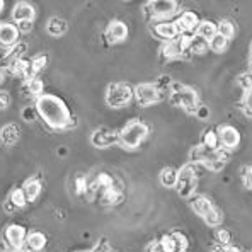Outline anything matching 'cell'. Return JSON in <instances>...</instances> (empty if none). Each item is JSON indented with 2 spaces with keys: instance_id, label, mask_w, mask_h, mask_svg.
<instances>
[{
  "instance_id": "obj_1",
  "label": "cell",
  "mask_w": 252,
  "mask_h": 252,
  "mask_svg": "<svg viewBox=\"0 0 252 252\" xmlns=\"http://www.w3.org/2000/svg\"><path fill=\"white\" fill-rule=\"evenodd\" d=\"M36 113L48 126L53 129H68V125L72 123L68 107L60 97L51 94H44L36 101Z\"/></svg>"
},
{
  "instance_id": "obj_2",
  "label": "cell",
  "mask_w": 252,
  "mask_h": 252,
  "mask_svg": "<svg viewBox=\"0 0 252 252\" xmlns=\"http://www.w3.org/2000/svg\"><path fill=\"white\" fill-rule=\"evenodd\" d=\"M148 135V126L142 121H131L120 131V143L125 148H136Z\"/></svg>"
},
{
  "instance_id": "obj_3",
  "label": "cell",
  "mask_w": 252,
  "mask_h": 252,
  "mask_svg": "<svg viewBox=\"0 0 252 252\" xmlns=\"http://www.w3.org/2000/svg\"><path fill=\"white\" fill-rule=\"evenodd\" d=\"M133 91L128 84H111L106 92V102L111 107H123L133 99Z\"/></svg>"
},
{
  "instance_id": "obj_4",
  "label": "cell",
  "mask_w": 252,
  "mask_h": 252,
  "mask_svg": "<svg viewBox=\"0 0 252 252\" xmlns=\"http://www.w3.org/2000/svg\"><path fill=\"white\" fill-rule=\"evenodd\" d=\"M196 176H198V167L196 164H188L179 170L177 177V191L183 198H189L196 189Z\"/></svg>"
},
{
  "instance_id": "obj_5",
  "label": "cell",
  "mask_w": 252,
  "mask_h": 252,
  "mask_svg": "<svg viewBox=\"0 0 252 252\" xmlns=\"http://www.w3.org/2000/svg\"><path fill=\"white\" fill-rule=\"evenodd\" d=\"M170 102H172L174 106L184 107V109L191 114L192 113L196 114V111H198V107H199L196 92L188 87H184L183 91H179V92H172V94H170Z\"/></svg>"
},
{
  "instance_id": "obj_6",
  "label": "cell",
  "mask_w": 252,
  "mask_h": 252,
  "mask_svg": "<svg viewBox=\"0 0 252 252\" xmlns=\"http://www.w3.org/2000/svg\"><path fill=\"white\" fill-rule=\"evenodd\" d=\"M91 143L97 148H107L114 143H120V133L109 128H99L92 133Z\"/></svg>"
},
{
  "instance_id": "obj_7",
  "label": "cell",
  "mask_w": 252,
  "mask_h": 252,
  "mask_svg": "<svg viewBox=\"0 0 252 252\" xmlns=\"http://www.w3.org/2000/svg\"><path fill=\"white\" fill-rule=\"evenodd\" d=\"M135 95L140 106H148L160 101V91L152 84H140L135 89Z\"/></svg>"
},
{
  "instance_id": "obj_8",
  "label": "cell",
  "mask_w": 252,
  "mask_h": 252,
  "mask_svg": "<svg viewBox=\"0 0 252 252\" xmlns=\"http://www.w3.org/2000/svg\"><path fill=\"white\" fill-rule=\"evenodd\" d=\"M147 10L152 17L155 19H164V17H169L176 12L177 9V3L172 2V0H155V2H150L147 5Z\"/></svg>"
},
{
  "instance_id": "obj_9",
  "label": "cell",
  "mask_w": 252,
  "mask_h": 252,
  "mask_svg": "<svg viewBox=\"0 0 252 252\" xmlns=\"http://www.w3.org/2000/svg\"><path fill=\"white\" fill-rule=\"evenodd\" d=\"M26 237H28V233H26L24 227H21V225H9L5 230L7 244L12 249H21L26 242Z\"/></svg>"
},
{
  "instance_id": "obj_10",
  "label": "cell",
  "mask_w": 252,
  "mask_h": 252,
  "mask_svg": "<svg viewBox=\"0 0 252 252\" xmlns=\"http://www.w3.org/2000/svg\"><path fill=\"white\" fill-rule=\"evenodd\" d=\"M176 29H177V34H186V32H192L196 28H198L199 21H198V16H196L194 12H189V10H186V12L181 14V17L177 19L176 22Z\"/></svg>"
},
{
  "instance_id": "obj_11",
  "label": "cell",
  "mask_w": 252,
  "mask_h": 252,
  "mask_svg": "<svg viewBox=\"0 0 252 252\" xmlns=\"http://www.w3.org/2000/svg\"><path fill=\"white\" fill-rule=\"evenodd\" d=\"M26 43H17L14 44V46H10L9 50H5L2 55H0V70L3 68V66H10L16 60H19L22 57V53L26 51Z\"/></svg>"
},
{
  "instance_id": "obj_12",
  "label": "cell",
  "mask_w": 252,
  "mask_h": 252,
  "mask_svg": "<svg viewBox=\"0 0 252 252\" xmlns=\"http://www.w3.org/2000/svg\"><path fill=\"white\" fill-rule=\"evenodd\" d=\"M126 36H128V28H126L125 22L121 21H114L109 24V28H107L106 31V38L109 43H121L126 39Z\"/></svg>"
},
{
  "instance_id": "obj_13",
  "label": "cell",
  "mask_w": 252,
  "mask_h": 252,
  "mask_svg": "<svg viewBox=\"0 0 252 252\" xmlns=\"http://www.w3.org/2000/svg\"><path fill=\"white\" fill-rule=\"evenodd\" d=\"M17 38H19V31L14 24H0V46H14L17 44Z\"/></svg>"
},
{
  "instance_id": "obj_14",
  "label": "cell",
  "mask_w": 252,
  "mask_h": 252,
  "mask_svg": "<svg viewBox=\"0 0 252 252\" xmlns=\"http://www.w3.org/2000/svg\"><path fill=\"white\" fill-rule=\"evenodd\" d=\"M218 136H220V143L225 148H228V150L235 148L237 145H239V142H240L239 131H237L235 128H232V126H223V128H220Z\"/></svg>"
},
{
  "instance_id": "obj_15",
  "label": "cell",
  "mask_w": 252,
  "mask_h": 252,
  "mask_svg": "<svg viewBox=\"0 0 252 252\" xmlns=\"http://www.w3.org/2000/svg\"><path fill=\"white\" fill-rule=\"evenodd\" d=\"M154 32L155 36H158L160 39H165V41H174L177 36V29L174 22H167V21H162L157 22L154 26Z\"/></svg>"
},
{
  "instance_id": "obj_16",
  "label": "cell",
  "mask_w": 252,
  "mask_h": 252,
  "mask_svg": "<svg viewBox=\"0 0 252 252\" xmlns=\"http://www.w3.org/2000/svg\"><path fill=\"white\" fill-rule=\"evenodd\" d=\"M24 247L28 252H41L46 247V237L41 232H31L26 237Z\"/></svg>"
},
{
  "instance_id": "obj_17",
  "label": "cell",
  "mask_w": 252,
  "mask_h": 252,
  "mask_svg": "<svg viewBox=\"0 0 252 252\" xmlns=\"http://www.w3.org/2000/svg\"><path fill=\"white\" fill-rule=\"evenodd\" d=\"M9 68H10V72H12L14 75L21 77V79H24V80H31L32 79V75H31V60H28V58L21 57L19 60L14 62Z\"/></svg>"
},
{
  "instance_id": "obj_18",
  "label": "cell",
  "mask_w": 252,
  "mask_h": 252,
  "mask_svg": "<svg viewBox=\"0 0 252 252\" xmlns=\"http://www.w3.org/2000/svg\"><path fill=\"white\" fill-rule=\"evenodd\" d=\"M21 136V128L17 125H7L0 129V140L3 142V145L12 147L19 142Z\"/></svg>"
},
{
  "instance_id": "obj_19",
  "label": "cell",
  "mask_w": 252,
  "mask_h": 252,
  "mask_svg": "<svg viewBox=\"0 0 252 252\" xmlns=\"http://www.w3.org/2000/svg\"><path fill=\"white\" fill-rule=\"evenodd\" d=\"M34 14H36L34 7L29 5V3H26V2H21L14 7L12 17H14V21H17V22H22V21H31L32 22V19H34Z\"/></svg>"
},
{
  "instance_id": "obj_20",
  "label": "cell",
  "mask_w": 252,
  "mask_h": 252,
  "mask_svg": "<svg viewBox=\"0 0 252 252\" xmlns=\"http://www.w3.org/2000/svg\"><path fill=\"white\" fill-rule=\"evenodd\" d=\"M196 36L210 43V39H213L217 36V24H213L210 21L199 22L198 28H196Z\"/></svg>"
},
{
  "instance_id": "obj_21",
  "label": "cell",
  "mask_w": 252,
  "mask_h": 252,
  "mask_svg": "<svg viewBox=\"0 0 252 252\" xmlns=\"http://www.w3.org/2000/svg\"><path fill=\"white\" fill-rule=\"evenodd\" d=\"M66 29H68V24H66V21H63L62 17H51V19L48 21L46 31H48V34H50V36L58 38V36L65 34Z\"/></svg>"
},
{
  "instance_id": "obj_22",
  "label": "cell",
  "mask_w": 252,
  "mask_h": 252,
  "mask_svg": "<svg viewBox=\"0 0 252 252\" xmlns=\"http://www.w3.org/2000/svg\"><path fill=\"white\" fill-rule=\"evenodd\" d=\"M22 191H24L28 203L36 201V199H38V196H39V192H41V183H39L38 179H29V181H26V184H24V188H22Z\"/></svg>"
},
{
  "instance_id": "obj_23",
  "label": "cell",
  "mask_w": 252,
  "mask_h": 252,
  "mask_svg": "<svg viewBox=\"0 0 252 252\" xmlns=\"http://www.w3.org/2000/svg\"><path fill=\"white\" fill-rule=\"evenodd\" d=\"M123 199V192H121L120 188H109L107 191L102 192L101 196V201L104 206H113V205H118V203Z\"/></svg>"
},
{
  "instance_id": "obj_24",
  "label": "cell",
  "mask_w": 252,
  "mask_h": 252,
  "mask_svg": "<svg viewBox=\"0 0 252 252\" xmlns=\"http://www.w3.org/2000/svg\"><path fill=\"white\" fill-rule=\"evenodd\" d=\"M191 206H192V210H194L196 213L203 218H205V215L213 208L211 201L208 198H205V196H194V198L191 199Z\"/></svg>"
},
{
  "instance_id": "obj_25",
  "label": "cell",
  "mask_w": 252,
  "mask_h": 252,
  "mask_svg": "<svg viewBox=\"0 0 252 252\" xmlns=\"http://www.w3.org/2000/svg\"><path fill=\"white\" fill-rule=\"evenodd\" d=\"M184 51H186V50H184L183 44L179 43V39L169 41L164 48H162V55H164V58H169V60H170V58H179Z\"/></svg>"
},
{
  "instance_id": "obj_26",
  "label": "cell",
  "mask_w": 252,
  "mask_h": 252,
  "mask_svg": "<svg viewBox=\"0 0 252 252\" xmlns=\"http://www.w3.org/2000/svg\"><path fill=\"white\" fill-rule=\"evenodd\" d=\"M177 177H179V172L174 170L172 167H167L160 172V183L164 188H176L177 186Z\"/></svg>"
},
{
  "instance_id": "obj_27",
  "label": "cell",
  "mask_w": 252,
  "mask_h": 252,
  "mask_svg": "<svg viewBox=\"0 0 252 252\" xmlns=\"http://www.w3.org/2000/svg\"><path fill=\"white\" fill-rule=\"evenodd\" d=\"M201 145L206 148V150H218V145H220V136L215 131H205L203 133V140Z\"/></svg>"
},
{
  "instance_id": "obj_28",
  "label": "cell",
  "mask_w": 252,
  "mask_h": 252,
  "mask_svg": "<svg viewBox=\"0 0 252 252\" xmlns=\"http://www.w3.org/2000/svg\"><path fill=\"white\" fill-rule=\"evenodd\" d=\"M217 34L223 36L225 39H230V38H233V34H235V26L227 19L220 21L217 26Z\"/></svg>"
},
{
  "instance_id": "obj_29",
  "label": "cell",
  "mask_w": 252,
  "mask_h": 252,
  "mask_svg": "<svg viewBox=\"0 0 252 252\" xmlns=\"http://www.w3.org/2000/svg\"><path fill=\"white\" fill-rule=\"evenodd\" d=\"M205 221L210 227H218V225H221V221H223V215H221L220 210L213 206V208L205 215Z\"/></svg>"
},
{
  "instance_id": "obj_30",
  "label": "cell",
  "mask_w": 252,
  "mask_h": 252,
  "mask_svg": "<svg viewBox=\"0 0 252 252\" xmlns=\"http://www.w3.org/2000/svg\"><path fill=\"white\" fill-rule=\"evenodd\" d=\"M208 46H210L208 41H205V39L194 36V38H192V41H191V44H189V50L188 51H192V53H196V55H201V53H205V51L208 50Z\"/></svg>"
},
{
  "instance_id": "obj_31",
  "label": "cell",
  "mask_w": 252,
  "mask_h": 252,
  "mask_svg": "<svg viewBox=\"0 0 252 252\" xmlns=\"http://www.w3.org/2000/svg\"><path fill=\"white\" fill-rule=\"evenodd\" d=\"M43 91H44V84L41 79H38V77H34V79L28 80V92L31 95H39L41 97L43 95Z\"/></svg>"
},
{
  "instance_id": "obj_32",
  "label": "cell",
  "mask_w": 252,
  "mask_h": 252,
  "mask_svg": "<svg viewBox=\"0 0 252 252\" xmlns=\"http://www.w3.org/2000/svg\"><path fill=\"white\" fill-rule=\"evenodd\" d=\"M160 247H162V251L164 252H179V247H177V244H176V240H174V237H172V233H167V235H164L160 240Z\"/></svg>"
},
{
  "instance_id": "obj_33",
  "label": "cell",
  "mask_w": 252,
  "mask_h": 252,
  "mask_svg": "<svg viewBox=\"0 0 252 252\" xmlns=\"http://www.w3.org/2000/svg\"><path fill=\"white\" fill-rule=\"evenodd\" d=\"M46 63H48L46 55H38L36 58H32V60H31V75H32V79L36 77V73H39L44 66H46Z\"/></svg>"
},
{
  "instance_id": "obj_34",
  "label": "cell",
  "mask_w": 252,
  "mask_h": 252,
  "mask_svg": "<svg viewBox=\"0 0 252 252\" xmlns=\"http://www.w3.org/2000/svg\"><path fill=\"white\" fill-rule=\"evenodd\" d=\"M10 201L14 203V206H16L17 210L22 208V206L28 203V199H26V194H24V191H22V188L21 189H14L12 192H10Z\"/></svg>"
},
{
  "instance_id": "obj_35",
  "label": "cell",
  "mask_w": 252,
  "mask_h": 252,
  "mask_svg": "<svg viewBox=\"0 0 252 252\" xmlns=\"http://www.w3.org/2000/svg\"><path fill=\"white\" fill-rule=\"evenodd\" d=\"M227 41H228V39H225L223 36L217 34L213 39H210L208 44H210V48L213 51H217V53H221V51H223L225 48H227Z\"/></svg>"
},
{
  "instance_id": "obj_36",
  "label": "cell",
  "mask_w": 252,
  "mask_h": 252,
  "mask_svg": "<svg viewBox=\"0 0 252 252\" xmlns=\"http://www.w3.org/2000/svg\"><path fill=\"white\" fill-rule=\"evenodd\" d=\"M230 232L228 230H225V228H220V230L217 232V242H218V246H228L230 244Z\"/></svg>"
},
{
  "instance_id": "obj_37",
  "label": "cell",
  "mask_w": 252,
  "mask_h": 252,
  "mask_svg": "<svg viewBox=\"0 0 252 252\" xmlns=\"http://www.w3.org/2000/svg\"><path fill=\"white\" fill-rule=\"evenodd\" d=\"M172 237H174V240H176L177 247H179V252H184V251L188 249V239H186V235H184V233L174 232Z\"/></svg>"
},
{
  "instance_id": "obj_38",
  "label": "cell",
  "mask_w": 252,
  "mask_h": 252,
  "mask_svg": "<svg viewBox=\"0 0 252 252\" xmlns=\"http://www.w3.org/2000/svg\"><path fill=\"white\" fill-rule=\"evenodd\" d=\"M85 191H87V181H85V177L79 176L75 181V192L77 194H85Z\"/></svg>"
},
{
  "instance_id": "obj_39",
  "label": "cell",
  "mask_w": 252,
  "mask_h": 252,
  "mask_svg": "<svg viewBox=\"0 0 252 252\" xmlns=\"http://www.w3.org/2000/svg\"><path fill=\"white\" fill-rule=\"evenodd\" d=\"M242 177H244V184L247 189H252V167H244L242 169Z\"/></svg>"
},
{
  "instance_id": "obj_40",
  "label": "cell",
  "mask_w": 252,
  "mask_h": 252,
  "mask_svg": "<svg viewBox=\"0 0 252 252\" xmlns=\"http://www.w3.org/2000/svg\"><path fill=\"white\" fill-rule=\"evenodd\" d=\"M239 84L242 85L246 91H251L252 89V73H244V75H240Z\"/></svg>"
},
{
  "instance_id": "obj_41",
  "label": "cell",
  "mask_w": 252,
  "mask_h": 252,
  "mask_svg": "<svg viewBox=\"0 0 252 252\" xmlns=\"http://www.w3.org/2000/svg\"><path fill=\"white\" fill-rule=\"evenodd\" d=\"M91 251L92 252H109L107 251V239L106 237H101V239L97 240V244H95V247Z\"/></svg>"
},
{
  "instance_id": "obj_42",
  "label": "cell",
  "mask_w": 252,
  "mask_h": 252,
  "mask_svg": "<svg viewBox=\"0 0 252 252\" xmlns=\"http://www.w3.org/2000/svg\"><path fill=\"white\" fill-rule=\"evenodd\" d=\"M169 85H170V77L169 75H162V77H158L157 85H155V87H157L158 91H165Z\"/></svg>"
},
{
  "instance_id": "obj_43",
  "label": "cell",
  "mask_w": 252,
  "mask_h": 252,
  "mask_svg": "<svg viewBox=\"0 0 252 252\" xmlns=\"http://www.w3.org/2000/svg\"><path fill=\"white\" fill-rule=\"evenodd\" d=\"M10 104V95L9 92L5 91H0V109H7Z\"/></svg>"
},
{
  "instance_id": "obj_44",
  "label": "cell",
  "mask_w": 252,
  "mask_h": 252,
  "mask_svg": "<svg viewBox=\"0 0 252 252\" xmlns=\"http://www.w3.org/2000/svg\"><path fill=\"white\" fill-rule=\"evenodd\" d=\"M31 29H32V22L31 21L17 22V31H19V32H29Z\"/></svg>"
},
{
  "instance_id": "obj_45",
  "label": "cell",
  "mask_w": 252,
  "mask_h": 252,
  "mask_svg": "<svg viewBox=\"0 0 252 252\" xmlns=\"http://www.w3.org/2000/svg\"><path fill=\"white\" fill-rule=\"evenodd\" d=\"M145 252H164V251H162V247H160V242H158V240H154V242H150L147 246Z\"/></svg>"
},
{
  "instance_id": "obj_46",
  "label": "cell",
  "mask_w": 252,
  "mask_h": 252,
  "mask_svg": "<svg viewBox=\"0 0 252 252\" xmlns=\"http://www.w3.org/2000/svg\"><path fill=\"white\" fill-rule=\"evenodd\" d=\"M34 114H38V113H36V109L32 111L31 107H26V109L22 111V118H24L26 121H32V120H34Z\"/></svg>"
},
{
  "instance_id": "obj_47",
  "label": "cell",
  "mask_w": 252,
  "mask_h": 252,
  "mask_svg": "<svg viewBox=\"0 0 252 252\" xmlns=\"http://www.w3.org/2000/svg\"><path fill=\"white\" fill-rule=\"evenodd\" d=\"M244 104H246V111H252V89L246 92V99H244Z\"/></svg>"
},
{
  "instance_id": "obj_48",
  "label": "cell",
  "mask_w": 252,
  "mask_h": 252,
  "mask_svg": "<svg viewBox=\"0 0 252 252\" xmlns=\"http://www.w3.org/2000/svg\"><path fill=\"white\" fill-rule=\"evenodd\" d=\"M196 116H198L199 120H205V118L208 116V109H206V106H199L198 111H196Z\"/></svg>"
},
{
  "instance_id": "obj_49",
  "label": "cell",
  "mask_w": 252,
  "mask_h": 252,
  "mask_svg": "<svg viewBox=\"0 0 252 252\" xmlns=\"http://www.w3.org/2000/svg\"><path fill=\"white\" fill-rule=\"evenodd\" d=\"M3 210H5L7 213H12V211H16L17 208H16V206H14V203L10 201V199H7L5 205H3Z\"/></svg>"
},
{
  "instance_id": "obj_50",
  "label": "cell",
  "mask_w": 252,
  "mask_h": 252,
  "mask_svg": "<svg viewBox=\"0 0 252 252\" xmlns=\"http://www.w3.org/2000/svg\"><path fill=\"white\" fill-rule=\"evenodd\" d=\"M227 251V247H223V246H217V247H213V251L211 252H225Z\"/></svg>"
},
{
  "instance_id": "obj_51",
  "label": "cell",
  "mask_w": 252,
  "mask_h": 252,
  "mask_svg": "<svg viewBox=\"0 0 252 252\" xmlns=\"http://www.w3.org/2000/svg\"><path fill=\"white\" fill-rule=\"evenodd\" d=\"M0 252H9V249H7V246L3 242H0Z\"/></svg>"
},
{
  "instance_id": "obj_52",
  "label": "cell",
  "mask_w": 252,
  "mask_h": 252,
  "mask_svg": "<svg viewBox=\"0 0 252 252\" xmlns=\"http://www.w3.org/2000/svg\"><path fill=\"white\" fill-rule=\"evenodd\" d=\"M225 252H242V251H240V249H237V247H228V249L225 251Z\"/></svg>"
},
{
  "instance_id": "obj_53",
  "label": "cell",
  "mask_w": 252,
  "mask_h": 252,
  "mask_svg": "<svg viewBox=\"0 0 252 252\" xmlns=\"http://www.w3.org/2000/svg\"><path fill=\"white\" fill-rule=\"evenodd\" d=\"M3 80H5V73H3V70H0V84H3Z\"/></svg>"
},
{
  "instance_id": "obj_54",
  "label": "cell",
  "mask_w": 252,
  "mask_h": 252,
  "mask_svg": "<svg viewBox=\"0 0 252 252\" xmlns=\"http://www.w3.org/2000/svg\"><path fill=\"white\" fill-rule=\"evenodd\" d=\"M249 68H251V72H252V55H251V60H249Z\"/></svg>"
},
{
  "instance_id": "obj_55",
  "label": "cell",
  "mask_w": 252,
  "mask_h": 252,
  "mask_svg": "<svg viewBox=\"0 0 252 252\" xmlns=\"http://www.w3.org/2000/svg\"><path fill=\"white\" fill-rule=\"evenodd\" d=\"M2 9H3V2L0 0V12H2Z\"/></svg>"
},
{
  "instance_id": "obj_56",
  "label": "cell",
  "mask_w": 252,
  "mask_h": 252,
  "mask_svg": "<svg viewBox=\"0 0 252 252\" xmlns=\"http://www.w3.org/2000/svg\"><path fill=\"white\" fill-rule=\"evenodd\" d=\"M89 252H92V251H89Z\"/></svg>"
}]
</instances>
